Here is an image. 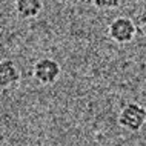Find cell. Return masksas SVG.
Here are the masks:
<instances>
[{"label": "cell", "mask_w": 146, "mask_h": 146, "mask_svg": "<svg viewBox=\"0 0 146 146\" xmlns=\"http://www.w3.org/2000/svg\"><path fill=\"white\" fill-rule=\"evenodd\" d=\"M60 65L57 60L51 57H42L34 63L33 66V77L40 85H52L60 77Z\"/></svg>", "instance_id": "3957f363"}, {"label": "cell", "mask_w": 146, "mask_h": 146, "mask_svg": "<svg viewBox=\"0 0 146 146\" xmlns=\"http://www.w3.org/2000/svg\"><path fill=\"white\" fill-rule=\"evenodd\" d=\"M135 35H137V25L129 17H125V15L115 17L108 25V37L115 43H120V45L129 43L135 38Z\"/></svg>", "instance_id": "7a4b0ae2"}, {"label": "cell", "mask_w": 146, "mask_h": 146, "mask_svg": "<svg viewBox=\"0 0 146 146\" xmlns=\"http://www.w3.org/2000/svg\"><path fill=\"white\" fill-rule=\"evenodd\" d=\"M15 14L22 20H33L43 11V0H15Z\"/></svg>", "instance_id": "5b68a950"}, {"label": "cell", "mask_w": 146, "mask_h": 146, "mask_svg": "<svg viewBox=\"0 0 146 146\" xmlns=\"http://www.w3.org/2000/svg\"><path fill=\"white\" fill-rule=\"evenodd\" d=\"M20 80V71L13 60H0V89H9Z\"/></svg>", "instance_id": "277c9868"}, {"label": "cell", "mask_w": 146, "mask_h": 146, "mask_svg": "<svg viewBox=\"0 0 146 146\" xmlns=\"http://www.w3.org/2000/svg\"><path fill=\"white\" fill-rule=\"evenodd\" d=\"M146 123V108L137 102L126 103L118 112V125L129 132H137Z\"/></svg>", "instance_id": "6da1fadb"}, {"label": "cell", "mask_w": 146, "mask_h": 146, "mask_svg": "<svg viewBox=\"0 0 146 146\" xmlns=\"http://www.w3.org/2000/svg\"><path fill=\"white\" fill-rule=\"evenodd\" d=\"M121 0H92V5L98 9H115L120 6Z\"/></svg>", "instance_id": "8992f818"}]
</instances>
